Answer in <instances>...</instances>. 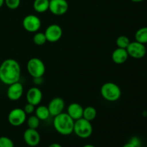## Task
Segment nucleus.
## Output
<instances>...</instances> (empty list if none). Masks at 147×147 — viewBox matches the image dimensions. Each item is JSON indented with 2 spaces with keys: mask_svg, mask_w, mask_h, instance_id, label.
<instances>
[{
  "mask_svg": "<svg viewBox=\"0 0 147 147\" xmlns=\"http://www.w3.org/2000/svg\"><path fill=\"white\" fill-rule=\"evenodd\" d=\"M21 67L17 60L7 59L0 65V80L6 85L12 84L20 81Z\"/></svg>",
  "mask_w": 147,
  "mask_h": 147,
  "instance_id": "f257e3e1",
  "label": "nucleus"
},
{
  "mask_svg": "<svg viewBox=\"0 0 147 147\" xmlns=\"http://www.w3.org/2000/svg\"><path fill=\"white\" fill-rule=\"evenodd\" d=\"M75 121L67 113H61L54 116L53 126L57 133L63 136H68L73 132Z\"/></svg>",
  "mask_w": 147,
  "mask_h": 147,
  "instance_id": "f03ea898",
  "label": "nucleus"
},
{
  "mask_svg": "<svg viewBox=\"0 0 147 147\" xmlns=\"http://www.w3.org/2000/svg\"><path fill=\"white\" fill-rule=\"evenodd\" d=\"M100 94L105 100L110 102H114L121 98V90L117 84L112 82H108L101 86Z\"/></svg>",
  "mask_w": 147,
  "mask_h": 147,
  "instance_id": "7ed1b4c3",
  "label": "nucleus"
},
{
  "mask_svg": "<svg viewBox=\"0 0 147 147\" xmlns=\"http://www.w3.org/2000/svg\"><path fill=\"white\" fill-rule=\"evenodd\" d=\"M73 132L77 136L81 139L89 138L93 134V126L91 122L81 118L75 121Z\"/></svg>",
  "mask_w": 147,
  "mask_h": 147,
  "instance_id": "20e7f679",
  "label": "nucleus"
},
{
  "mask_svg": "<svg viewBox=\"0 0 147 147\" xmlns=\"http://www.w3.org/2000/svg\"><path fill=\"white\" fill-rule=\"evenodd\" d=\"M27 69L33 78H40L45 73V65L38 57H32L27 62Z\"/></svg>",
  "mask_w": 147,
  "mask_h": 147,
  "instance_id": "39448f33",
  "label": "nucleus"
},
{
  "mask_svg": "<svg viewBox=\"0 0 147 147\" xmlns=\"http://www.w3.org/2000/svg\"><path fill=\"white\" fill-rule=\"evenodd\" d=\"M27 120V114L23 109L16 108L9 113L8 121L11 126H20Z\"/></svg>",
  "mask_w": 147,
  "mask_h": 147,
  "instance_id": "423d86ee",
  "label": "nucleus"
},
{
  "mask_svg": "<svg viewBox=\"0 0 147 147\" xmlns=\"http://www.w3.org/2000/svg\"><path fill=\"white\" fill-rule=\"evenodd\" d=\"M129 56L134 59L143 58L146 53V48L145 45L137 41L131 42L126 48Z\"/></svg>",
  "mask_w": 147,
  "mask_h": 147,
  "instance_id": "0eeeda50",
  "label": "nucleus"
},
{
  "mask_svg": "<svg viewBox=\"0 0 147 147\" xmlns=\"http://www.w3.org/2000/svg\"><path fill=\"white\" fill-rule=\"evenodd\" d=\"M41 24L40 19L34 14H28L23 19V27L29 32H37L41 27Z\"/></svg>",
  "mask_w": 147,
  "mask_h": 147,
  "instance_id": "6e6552de",
  "label": "nucleus"
},
{
  "mask_svg": "<svg viewBox=\"0 0 147 147\" xmlns=\"http://www.w3.org/2000/svg\"><path fill=\"white\" fill-rule=\"evenodd\" d=\"M46 39L50 42H56L61 39L63 36V30L60 25L53 24L49 25L45 32Z\"/></svg>",
  "mask_w": 147,
  "mask_h": 147,
  "instance_id": "1a4fd4ad",
  "label": "nucleus"
},
{
  "mask_svg": "<svg viewBox=\"0 0 147 147\" xmlns=\"http://www.w3.org/2000/svg\"><path fill=\"white\" fill-rule=\"evenodd\" d=\"M68 8V3L66 0H51L50 1L49 10L54 15H63L67 12Z\"/></svg>",
  "mask_w": 147,
  "mask_h": 147,
  "instance_id": "9d476101",
  "label": "nucleus"
},
{
  "mask_svg": "<svg viewBox=\"0 0 147 147\" xmlns=\"http://www.w3.org/2000/svg\"><path fill=\"white\" fill-rule=\"evenodd\" d=\"M23 138L26 144L31 147L37 146L40 143L41 140L40 135L37 129H29V128L24 132Z\"/></svg>",
  "mask_w": 147,
  "mask_h": 147,
  "instance_id": "9b49d317",
  "label": "nucleus"
},
{
  "mask_svg": "<svg viewBox=\"0 0 147 147\" xmlns=\"http://www.w3.org/2000/svg\"><path fill=\"white\" fill-rule=\"evenodd\" d=\"M23 93H24L23 85L18 81L9 86L7 91V96L9 100L14 101L21 98Z\"/></svg>",
  "mask_w": 147,
  "mask_h": 147,
  "instance_id": "f8f14e48",
  "label": "nucleus"
},
{
  "mask_svg": "<svg viewBox=\"0 0 147 147\" xmlns=\"http://www.w3.org/2000/svg\"><path fill=\"white\" fill-rule=\"evenodd\" d=\"M47 108L50 111V116H56L63 113L65 108V101L62 98L56 97L52 99L49 103Z\"/></svg>",
  "mask_w": 147,
  "mask_h": 147,
  "instance_id": "ddd939ff",
  "label": "nucleus"
},
{
  "mask_svg": "<svg viewBox=\"0 0 147 147\" xmlns=\"http://www.w3.org/2000/svg\"><path fill=\"white\" fill-rule=\"evenodd\" d=\"M27 103H31L34 106H38L42 100V93L37 87H32L27 90L26 95Z\"/></svg>",
  "mask_w": 147,
  "mask_h": 147,
  "instance_id": "4468645a",
  "label": "nucleus"
},
{
  "mask_svg": "<svg viewBox=\"0 0 147 147\" xmlns=\"http://www.w3.org/2000/svg\"><path fill=\"white\" fill-rule=\"evenodd\" d=\"M83 107L78 103H72L67 107V113L74 121L83 118Z\"/></svg>",
  "mask_w": 147,
  "mask_h": 147,
  "instance_id": "2eb2a0df",
  "label": "nucleus"
},
{
  "mask_svg": "<svg viewBox=\"0 0 147 147\" xmlns=\"http://www.w3.org/2000/svg\"><path fill=\"white\" fill-rule=\"evenodd\" d=\"M111 57L113 63L118 65H121L124 63L127 60L128 57H129V54H128L126 49L117 47L116 50H113Z\"/></svg>",
  "mask_w": 147,
  "mask_h": 147,
  "instance_id": "dca6fc26",
  "label": "nucleus"
},
{
  "mask_svg": "<svg viewBox=\"0 0 147 147\" xmlns=\"http://www.w3.org/2000/svg\"><path fill=\"white\" fill-rule=\"evenodd\" d=\"M49 0H34L33 2V8L38 13H44L49 10Z\"/></svg>",
  "mask_w": 147,
  "mask_h": 147,
  "instance_id": "f3484780",
  "label": "nucleus"
},
{
  "mask_svg": "<svg viewBox=\"0 0 147 147\" xmlns=\"http://www.w3.org/2000/svg\"><path fill=\"white\" fill-rule=\"evenodd\" d=\"M35 116L40 119V121H45L50 117V111L47 108V106H38L35 109Z\"/></svg>",
  "mask_w": 147,
  "mask_h": 147,
  "instance_id": "a211bd4d",
  "label": "nucleus"
},
{
  "mask_svg": "<svg viewBox=\"0 0 147 147\" xmlns=\"http://www.w3.org/2000/svg\"><path fill=\"white\" fill-rule=\"evenodd\" d=\"M97 116V111L93 106H87L83 109V118L91 122Z\"/></svg>",
  "mask_w": 147,
  "mask_h": 147,
  "instance_id": "6ab92c4d",
  "label": "nucleus"
},
{
  "mask_svg": "<svg viewBox=\"0 0 147 147\" xmlns=\"http://www.w3.org/2000/svg\"><path fill=\"white\" fill-rule=\"evenodd\" d=\"M136 41L145 45L147 43V27H143L139 29L135 33Z\"/></svg>",
  "mask_w": 147,
  "mask_h": 147,
  "instance_id": "aec40b11",
  "label": "nucleus"
},
{
  "mask_svg": "<svg viewBox=\"0 0 147 147\" xmlns=\"http://www.w3.org/2000/svg\"><path fill=\"white\" fill-rule=\"evenodd\" d=\"M130 42L131 41L129 37L125 35L119 36V37H117L116 40V45L119 48L126 49L128 46H129V45L130 44Z\"/></svg>",
  "mask_w": 147,
  "mask_h": 147,
  "instance_id": "412c9836",
  "label": "nucleus"
},
{
  "mask_svg": "<svg viewBox=\"0 0 147 147\" xmlns=\"http://www.w3.org/2000/svg\"><path fill=\"white\" fill-rule=\"evenodd\" d=\"M33 42L35 45L39 46L43 45L47 42L45 34L44 32H36L33 37Z\"/></svg>",
  "mask_w": 147,
  "mask_h": 147,
  "instance_id": "4be33fe9",
  "label": "nucleus"
},
{
  "mask_svg": "<svg viewBox=\"0 0 147 147\" xmlns=\"http://www.w3.org/2000/svg\"><path fill=\"white\" fill-rule=\"evenodd\" d=\"M27 123L29 129H37L39 127V126H40V120L35 115L34 116H31L27 119Z\"/></svg>",
  "mask_w": 147,
  "mask_h": 147,
  "instance_id": "5701e85b",
  "label": "nucleus"
},
{
  "mask_svg": "<svg viewBox=\"0 0 147 147\" xmlns=\"http://www.w3.org/2000/svg\"><path fill=\"white\" fill-rule=\"evenodd\" d=\"M0 147H14L13 141L7 136L0 137Z\"/></svg>",
  "mask_w": 147,
  "mask_h": 147,
  "instance_id": "b1692460",
  "label": "nucleus"
},
{
  "mask_svg": "<svg viewBox=\"0 0 147 147\" xmlns=\"http://www.w3.org/2000/svg\"><path fill=\"white\" fill-rule=\"evenodd\" d=\"M21 0H4V4L10 9H16L20 6Z\"/></svg>",
  "mask_w": 147,
  "mask_h": 147,
  "instance_id": "393cba45",
  "label": "nucleus"
},
{
  "mask_svg": "<svg viewBox=\"0 0 147 147\" xmlns=\"http://www.w3.org/2000/svg\"><path fill=\"white\" fill-rule=\"evenodd\" d=\"M23 110L24 111V112H25V113L27 115H31L32 113H34V111H35V106H34V105L31 104V103H27V104L25 105V106H24Z\"/></svg>",
  "mask_w": 147,
  "mask_h": 147,
  "instance_id": "a878e982",
  "label": "nucleus"
},
{
  "mask_svg": "<svg viewBox=\"0 0 147 147\" xmlns=\"http://www.w3.org/2000/svg\"><path fill=\"white\" fill-rule=\"evenodd\" d=\"M129 142L131 143L135 147H142V143L141 139H139L137 136H134L131 139L129 140Z\"/></svg>",
  "mask_w": 147,
  "mask_h": 147,
  "instance_id": "bb28decb",
  "label": "nucleus"
},
{
  "mask_svg": "<svg viewBox=\"0 0 147 147\" xmlns=\"http://www.w3.org/2000/svg\"><path fill=\"white\" fill-rule=\"evenodd\" d=\"M48 147H63L62 145H60V144H57V143H53L50 145Z\"/></svg>",
  "mask_w": 147,
  "mask_h": 147,
  "instance_id": "cd10ccee",
  "label": "nucleus"
},
{
  "mask_svg": "<svg viewBox=\"0 0 147 147\" xmlns=\"http://www.w3.org/2000/svg\"><path fill=\"white\" fill-rule=\"evenodd\" d=\"M123 147H135L134 146L133 144H132L131 143H130V142H128V143H126V144L123 145Z\"/></svg>",
  "mask_w": 147,
  "mask_h": 147,
  "instance_id": "c85d7f7f",
  "label": "nucleus"
},
{
  "mask_svg": "<svg viewBox=\"0 0 147 147\" xmlns=\"http://www.w3.org/2000/svg\"><path fill=\"white\" fill-rule=\"evenodd\" d=\"M131 1H133V2H135V3H139V2H142V1H144V0H131Z\"/></svg>",
  "mask_w": 147,
  "mask_h": 147,
  "instance_id": "c756f323",
  "label": "nucleus"
},
{
  "mask_svg": "<svg viewBox=\"0 0 147 147\" xmlns=\"http://www.w3.org/2000/svg\"><path fill=\"white\" fill-rule=\"evenodd\" d=\"M4 4V0H0V8Z\"/></svg>",
  "mask_w": 147,
  "mask_h": 147,
  "instance_id": "7c9ffc66",
  "label": "nucleus"
},
{
  "mask_svg": "<svg viewBox=\"0 0 147 147\" xmlns=\"http://www.w3.org/2000/svg\"><path fill=\"white\" fill-rule=\"evenodd\" d=\"M83 147H96V146L93 144H86V145H84Z\"/></svg>",
  "mask_w": 147,
  "mask_h": 147,
  "instance_id": "2f4dec72",
  "label": "nucleus"
},
{
  "mask_svg": "<svg viewBox=\"0 0 147 147\" xmlns=\"http://www.w3.org/2000/svg\"><path fill=\"white\" fill-rule=\"evenodd\" d=\"M49 1H51V0H49Z\"/></svg>",
  "mask_w": 147,
  "mask_h": 147,
  "instance_id": "473e14b6",
  "label": "nucleus"
}]
</instances>
